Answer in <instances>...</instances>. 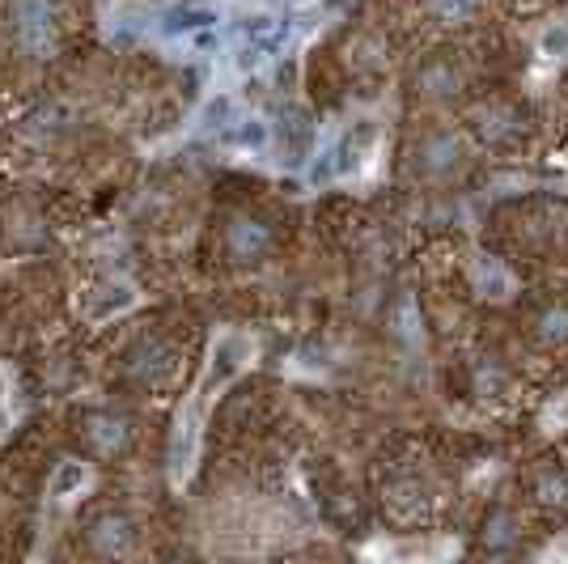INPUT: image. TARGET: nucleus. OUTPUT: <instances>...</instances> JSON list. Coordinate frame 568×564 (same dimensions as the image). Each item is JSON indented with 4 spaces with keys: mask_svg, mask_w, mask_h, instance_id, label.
Segmentation results:
<instances>
[{
    "mask_svg": "<svg viewBox=\"0 0 568 564\" xmlns=\"http://www.w3.org/2000/svg\"><path fill=\"white\" fill-rule=\"evenodd\" d=\"M535 496L547 510H568V475L560 467H544L535 475Z\"/></svg>",
    "mask_w": 568,
    "mask_h": 564,
    "instance_id": "obj_2",
    "label": "nucleus"
},
{
    "mask_svg": "<svg viewBox=\"0 0 568 564\" xmlns=\"http://www.w3.org/2000/svg\"><path fill=\"white\" fill-rule=\"evenodd\" d=\"M514 543V514L509 510H493L484 522V547L488 552H505Z\"/></svg>",
    "mask_w": 568,
    "mask_h": 564,
    "instance_id": "obj_4",
    "label": "nucleus"
},
{
    "mask_svg": "<svg viewBox=\"0 0 568 564\" xmlns=\"http://www.w3.org/2000/svg\"><path fill=\"white\" fill-rule=\"evenodd\" d=\"M420 90H425V98H450L454 90H458V72H454V64L433 60V64L420 72Z\"/></svg>",
    "mask_w": 568,
    "mask_h": 564,
    "instance_id": "obj_3",
    "label": "nucleus"
},
{
    "mask_svg": "<svg viewBox=\"0 0 568 564\" xmlns=\"http://www.w3.org/2000/svg\"><path fill=\"white\" fill-rule=\"evenodd\" d=\"M433 9H437V18H446V22H458V18H467L479 9V0H433Z\"/></svg>",
    "mask_w": 568,
    "mask_h": 564,
    "instance_id": "obj_7",
    "label": "nucleus"
},
{
    "mask_svg": "<svg viewBox=\"0 0 568 564\" xmlns=\"http://www.w3.org/2000/svg\"><path fill=\"white\" fill-rule=\"evenodd\" d=\"M539 340H547V344H565L568 340V306L565 302H556V306H547L544 314H539Z\"/></svg>",
    "mask_w": 568,
    "mask_h": 564,
    "instance_id": "obj_5",
    "label": "nucleus"
},
{
    "mask_svg": "<svg viewBox=\"0 0 568 564\" xmlns=\"http://www.w3.org/2000/svg\"><path fill=\"white\" fill-rule=\"evenodd\" d=\"M514 128H518V115H514V111H488V115H484V137H488V141L509 137Z\"/></svg>",
    "mask_w": 568,
    "mask_h": 564,
    "instance_id": "obj_6",
    "label": "nucleus"
},
{
    "mask_svg": "<svg viewBox=\"0 0 568 564\" xmlns=\"http://www.w3.org/2000/svg\"><path fill=\"white\" fill-rule=\"evenodd\" d=\"M458 162H463V149H458L454 137H428V141L420 144V170L433 174V179L450 174Z\"/></svg>",
    "mask_w": 568,
    "mask_h": 564,
    "instance_id": "obj_1",
    "label": "nucleus"
}]
</instances>
